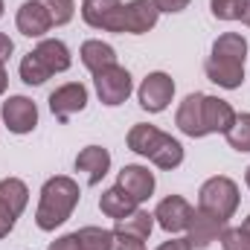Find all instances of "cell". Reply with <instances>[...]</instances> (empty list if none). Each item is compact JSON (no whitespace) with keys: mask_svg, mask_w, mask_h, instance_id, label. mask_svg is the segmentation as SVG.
Returning a JSON list of instances; mask_svg holds the SVG:
<instances>
[{"mask_svg":"<svg viewBox=\"0 0 250 250\" xmlns=\"http://www.w3.org/2000/svg\"><path fill=\"white\" fill-rule=\"evenodd\" d=\"M82 189L70 175H56L50 181H44L41 198H38V209H35V224L44 233H53L56 227H62L70 221L73 209L79 207Z\"/></svg>","mask_w":250,"mask_h":250,"instance_id":"6da1fadb","label":"cell"},{"mask_svg":"<svg viewBox=\"0 0 250 250\" xmlns=\"http://www.w3.org/2000/svg\"><path fill=\"white\" fill-rule=\"evenodd\" d=\"M239 201H242L239 184H236L233 178H227V175H215V178L204 181L201 189H198V207H201L204 212L221 218V221H230V218L236 215Z\"/></svg>","mask_w":250,"mask_h":250,"instance_id":"7a4b0ae2","label":"cell"},{"mask_svg":"<svg viewBox=\"0 0 250 250\" xmlns=\"http://www.w3.org/2000/svg\"><path fill=\"white\" fill-rule=\"evenodd\" d=\"M93 87L102 105L108 108H120L123 102H128V96L134 93V79L123 64H111L99 73H93Z\"/></svg>","mask_w":250,"mask_h":250,"instance_id":"3957f363","label":"cell"},{"mask_svg":"<svg viewBox=\"0 0 250 250\" xmlns=\"http://www.w3.org/2000/svg\"><path fill=\"white\" fill-rule=\"evenodd\" d=\"M172 99H175V79L163 70L148 73L137 87V102L148 114H163L172 105Z\"/></svg>","mask_w":250,"mask_h":250,"instance_id":"277c9868","label":"cell"},{"mask_svg":"<svg viewBox=\"0 0 250 250\" xmlns=\"http://www.w3.org/2000/svg\"><path fill=\"white\" fill-rule=\"evenodd\" d=\"M79 12L90 29L123 35V0H82Z\"/></svg>","mask_w":250,"mask_h":250,"instance_id":"5b68a950","label":"cell"},{"mask_svg":"<svg viewBox=\"0 0 250 250\" xmlns=\"http://www.w3.org/2000/svg\"><path fill=\"white\" fill-rule=\"evenodd\" d=\"M0 117L12 134H32L38 125V105L29 96H9L0 105Z\"/></svg>","mask_w":250,"mask_h":250,"instance_id":"8992f818","label":"cell"},{"mask_svg":"<svg viewBox=\"0 0 250 250\" xmlns=\"http://www.w3.org/2000/svg\"><path fill=\"white\" fill-rule=\"evenodd\" d=\"M192 204H189L184 195H169L157 204L154 209V224L160 230H166L169 236H178L189 227V218H192Z\"/></svg>","mask_w":250,"mask_h":250,"instance_id":"52a82bcc","label":"cell"},{"mask_svg":"<svg viewBox=\"0 0 250 250\" xmlns=\"http://www.w3.org/2000/svg\"><path fill=\"white\" fill-rule=\"evenodd\" d=\"M87 108V87L82 82H67L50 93V111L59 123H67L70 117L82 114Z\"/></svg>","mask_w":250,"mask_h":250,"instance_id":"ba28073f","label":"cell"},{"mask_svg":"<svg viewBox=\"0 0 250 250\" xmlns=\"http://www.w3.org/2000/svg\"><path fill=\"white\" fill-rule=\"evenodd\" d=\"M117 187L123 189L128 198H134L137 204L148 201L154 195V172H148V166H140V163H131V166H123L120 175H117Z\"/></svg>","mask_w":250,"mask_h":250,"instance_id":"9c48e42d","label":"cell"},{"mask_svg":"<svg viewBox=\"0 0 250 250\" xmlns=\"http://www.w3.org/2000/svg\"><path fill=\"white\" fill-rule=\"evenodd\" d=\"M160 12L151 0H128L123 3V35H146L157 26Z\"/></svg>","mask_w":250,"mask_h":250,"instance_id":"30bf717a","label":"cell"},{"mask_svg":"<svg viewBox=\"0 0 250 250\" xmlns=\"http://www.w3.org/2000/svg\"><path fill=\"white\" fill-rule=\"evenodd\" d=\"M224 227H227V221H221V218H215V215H209V212H204L198 207L192 212L189 227H187V233H189L187 239L192 242V250H207L212 242H218Z\"/></svg>","mask_w":250,"mask_h":250,"instance_id":"8fae6325","label":"cell"},{"mask_svg":"<svg viewBox=\"0 0 250 250\" xmlns=\"http://www.w3.org/2000/svg\"><path fill=\"white\" fill-rule=\"evenodd\" d=\"M15 26H18V32L26 35V38H44V35L53 29V21H50L47 9H44L38 0H23V3L18 6Z\"/></svg>","mask_w":250,"mask_h":250,"instance_id":"7c38bea8","label":"cell"},{"mask_svg":"<svg viewBox=\"0 0 250 250\" xmlns=\"http://www.w3.org/2000/svg\"><path fill=\"white\" fill-rule=\"evenodd\" d=\"M166 140H169V134H166V131H160L157 125H148V123L131 125V131H128V137H125L128 148H131L134 154L146 157V160H151V157L163 148V143H166Z\"/></svg>","mask_w":250,"mask_h":250,"instance_id":"4fadbf2b","label":"cell"},{"mask_svg":"<svg viewBox=\"0 0 250 250\" xmlns=\"http://www.w3.org/2000/svg\"><path fill=\"white\" fill-rule=\"evenodd\" d=\"M204 134L209 137V134H227L233 123H236V111H233V105L227 102V99H221V96H207L204 93Z\"/></svg>","mask_w":250,"mask_h":250,"instance_id":"5bb4252c","label":"cell"},{"mask_svg":"<svg viewBox=\"0 0 250 250\" xmlns=\"http://www.w3.org/2000/svg\"><path fill=\"white\" fill-rule=\"evenodd\" d=\"M76 172H84L87 175V184L90 187H99L102 178L111 172V151L102 148V146H84L76 154Z\"/></svg>","mask_w":250,"mask_h":250,"instance_id":"9a60e30c","label":"cell"},{"mask_svg":"<svg viewBox=\"0 0 250 250\" xmlns=\"http://www.w3.org/2000/svg\"><path fill=\"white\" fill-rule=\"evenodd\" d=\"M204 73L212 84L224 87V90H239L245 84V64L230 62V59H218V56H209L204 62Z\"/></svg>","mask_w":250,"mask_h":250,"instance_id":"2e32d148","label":"cell"},{"mask_svg":"<svg viewBox=\"0 0 250 250\" xmlns=\"http://www.w3.org/2000/svg\"><path fill=\"white\" fill-rule=\"evenodd\" d=\"M204 93H189L187 99L178 105V114H175V125L181 128V134H187L192 140H201L207 137L204 134Z\"/></svg>","mask_w":250,"mask_h":250,"instance_id":"e0dca14e","label":"cell"},{"mask_svg":"<svg viewBox=\"0 0 250 250\" xmlns=\"http://www.w3.org/2000/svg\"><path fill=\"white\" fill-rule=\"evenodd\" d=\"M151 230H154V212H148V209H134L131 215H125L117 221V227H114V233L117 236H125V239H134V242H148V236H151Z\"/></svg>","mask_w":250,"mask_h":250,"instance_id":"ac0fdd59","label":"cell"},{"mask_svg":"<svg viewBox=\"0 0 250 250\" xmlns=\"http://www.w3.org/2000/svg\"><path fill=\"white\" fill-rule=\"evenodd\" d=\"M41 62L47 64V70L56 76V73H64V70H70V64H73V56H70V47L59 41V38H41L38 41V47L32 50Z\"/></svg>","mask_w":250,"mask_h":250,"instance_id":"d6986e66","label":"cell"},{"mask_svg":"<svg viewBox=\"0 0 250 250\" xmlns=\"http://www.w3.org/2000/svg\"><path fill=\"white\" fill-rule=\"evenodd\" d=\"M79 59H82V64H84L90 73H99V70L117 64V50H114L111 44H105L102 38H90V41H84V44L79 47Z\"/></svg>","mask_w":250,"mask_h":250,"instance_id":"ffe728a7","label":"cell"},{"mask_svg":"<svg viewBox=\"0 0 250 250\" xmlns=\"http://www.w3.org/2000/svg\"><path fill=\"white\" fill-rule=\"evenodd\" d=\"M26 204H29V187L21 178H3L0 181V207H6L15 218H21Z\"/></svg>","mask_w":250,"mask_h":250,"instance_id":"44dd1931","label":"cell"},{"mask_svg":"<svg viewBox=\"0 0 250 250\" xmlns=\"http://www.w3.org/2000/svg\"><path fill=\"white\" fill-rule=\"evenodd\" d=\"M137 207H140V204H137L134 198H128L120 187L105 189L102 198H99V209H102V215H108V218H114V221H120V218H125V215H131Z\"/></svg>","mask_w":250,"mask_h":250,"instance_id":"7402d4cb","label":"cell"},{"mask_svg":"<svg viewBox=\"0 0 250 250\" xmlns=\"http://www.w3.org/2000/svg\"><path fill=\"white\" fill-rule=\"evenodd\" d=\"M209 56H218V59H230V62L245 64L248 62V38L242 32H224L212 41V53Z\"/></svg>","mask_w":250,"mask_h":250,"instance_id":"603a6c76","label":"cell"},{"mask_svg":"<svg viewBox=\"0 0 250 250\" xmlns=\"http://www.w3.org/2000/svg\"><path fill=\"white\" fill-rule=\"evenodd\" d=\"M79 236V250H114L117 233L105 230V227H82L76 230Z\"/></svg>","mask_w":250,"mask_h":250,"instance_id":"cb8c5ba5","label":"cell"},{"mask_svg":"<svg viewBox=\"0 0 250 250\" xmlns=\"http://www.w3.org/2000/svg\"><path fill=\"white\" fill-rule=\"evenodd\" d=\"M18 73H21V82H23V84H29V87H41V84L53 76V73L47 70V64L41 62L35 53H26V56L21 59Z\"/></svg>","mask_w":250,"mask_h":250,"instance_id":"d4e9b609","label":"cell"},{"mask_svg":"<svg viewBox=\"0 0 250 250\" xmlns=\"http://www.w3.org/2000/svg\"><path fill=\"white\" fill-rule=\"evenodd\" d=\"M227 137V146L239 154H250V114H239L233 128L224 134Z\"/></svg>","mask_w":250,"mask_h":250,"instance_id":"484cf974","label":"cell"},{"mask_svg":"<svg viewBox=\"0 0 250 250\" xmlns=\"http://www.w3.org/2000/svg\"><path fill=\"white\" fill-rule=\"evenodd\" d=\"M38 3L47 9L53 26H67L76 15V0H38Z\"/></svg>","mask_w":250,"mask_h":250,"instance_id":"4316f807","label":"cell"},{"mask_svg":"<svg viewBox=\"0 0 250 250\" xmlns=\"http://www.w3.org/2000/svg\"><path fill=\"white\" fill-rule=\"evenodd\" d=\"M209 12L215 21H242L245 0H209Z\"/></svg>","mask_w":250,"mask_h":250,"instance_id":"83f0119b","label":"cell"},{"mask_svg":"<svg viewBox=\"0 0 250 250\" xmlns=\"http://www.w3.org/2000/svg\"><path fill=\"white\" fill-rule=\"evenodd\" d=\"M218 242H221V250H250V236L242 227H224Z\"/></svg>","mask_w":250,"mask_h":250,"instance_id":"f1b7e54d","label":"cell"},{"mask_svg":"<svg viewBox=\"0 0 250 250\" xmlns=\"http://www.w3.org/2000/svg\"><path fill=\"white\" fill-rule=\"evenodd\" d=\"M151 3L157 6V12H160V15H178V12L189 9V3H192V0H151Z\"/></svg>","mask_w":250,"mask_h":250,"instance_id":"f546056e","label":"cell"},{"mask_svg":"<svg viewBox=\"0 0 250 250\" xmlns=\"http://www.w3.org/2000/svg\"><path fill=\"white\" fill-rule=\"evenodd\" d=\"M47 250H79V236H76V233H67V236H62V239L50 242Z\"/></svg>","mask_w":250,"mask_h":250,"instance_id":"4dcf8cb0","label":"cell"},{"mask_svg":"<svg viewBox=\"0 0 250 250\" xmlns=\"http://www.w3.org/2000/svg\"><path fill=\"white\" fill-rule=\"evenodd\" d=\"M15 224H18V218H15L6 207H0V239H6V236L15 230Z\"/></svg>","mask_w":250,"mask_h":250,"instance_id":"1f68e13d","label":"cell"},{"mask_svg":"<svg viewBox=\"0 0 250 250\" xmlns=\"http://www.w3.org/2000/svg\"><path fill=\"white\" fill-rule=\"evenodd\" d=\"M157 250H192V242H189L187 236H172L169 242H163Z\"/></svg>","mask_w":250,"mask_h":250,"instance_id":"d6a6232c","label":"cell"},{"mask_svg":"<svg viewBox=\"0 0 250 250\" xmlns=\"http://www.w3.org/2000/svg\"><path fill=\"white\" fill-rule=\"evenodd\" d=\"M12 53H15V41L6 35V32H0V64H6L12 59Z\"/></svg>","mask_w":250,"mask_h":250,"instance_id":"836d02e7","label":"cell"},{"mask_svg":"<svg viewBox=\"0 0 250 250\" xmlns=\"http://www.w3.org/2000/svg\"><path fill=\"white\" fill-rule=\"evenodd\" d=\"M6 87H9V73H6V64H0V96L6 93Z\"/></svg>","mask_w":250,"mask_h":250,"instance_id":"e575fe53","label":"cell"},{"mask_svg":"<svg viewBox=\"0 0 250 250\" xmlns=\"http://www.w3.org/2000/svg\"><path fill=\"white\" fill-rule=\"evenodd\" d=\"M242 23L250 26V0H245V12H242Z\"/></svg>","mask_w":250,"mask_h":250,"instance_id":"d590c367","label":"cell"},{"mask_svg":"<svg viewBox=\"0 0 250 250\" xmlns=\"http://www.w3.org/2000/svg\"><path fill=\"white\" fill-rule=\"evenodd\" d=\"M242 230H245V233H248V236H250V215H248V218H245V224H242Z\"/></svg>","mask_w":250,"mask_h":250,"instance_id":"8d00e7d4","label":"cell"},{"mask_svg":"<svg viewBox=\"0 0 250 250\" xmlns=\"http://www.w3.org/2000/svg\"><path fill=\"white\" fill-rule=\"evenodd\" d=\"M245 184H248V189H250V166H248V172H245Z\"/></svg>","mask_w":250,"mask_h":250,"instance_id":"74e56055","label":"cell"},{"mask_svg":"<svg viewBox=\"0 0 250 250\" xmlns=\"http://www.w3.org/2000/svg\"><path fill=\"white\" fill-rule=\"evenodd\" d=\"M3 9H6V6H3V0H0V18H3Z\"/></svg>","mask_w":250,"mask_h":250,"instance_id":"f35d334b","label":"cell"}]
</instances>
